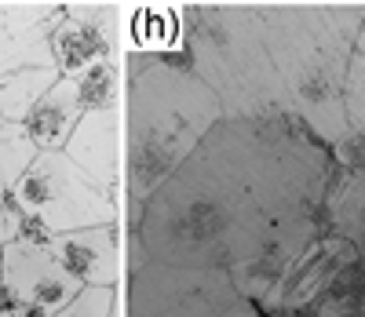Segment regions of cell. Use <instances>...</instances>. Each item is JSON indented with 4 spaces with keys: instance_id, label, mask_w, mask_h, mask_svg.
<instances>
[{
    "instance_id": "cell-1",
    "label": "cell",
    "mask_w": 365,
    "mask_h": 317,
    "mask_svg": "<svg viewBox=\"0 0 365 317\" xmlns=\"http://www.w3.org/2000/svg\"><path fill=\"white\" fill-rule=\"evenodd\" d=\"M332 150L292 113L223 117L128 223V248L179 266H223L263 303L325 223Z\"/></svg>"
},
{
    "instance_id": "cell-2",
    "label": "cell",
    "mask_w": 365,
    "mask_h": 317,
    "mask_svg": "<svg viewBox=\"0 0 365 317\" xmlns=\"http://www.w3.org/2000/svg\"><path fill=\"white\" fill-rule=\"evenodd\" d=\"M125 227L143 201L223 120V103L197 73L187 44L125 55Z\"/></svg>"
},
{
    "instance_id": "cell-3",
    "label": "cell",
    "mask_w": 365,
    "mask_h": 317,
    "mask_svg": "<svg viewBox=\"0 0 365 317\" xmlns=\"http://www.w3.org/2000/svg\"><path fill=\"white\" fill-rule=\"evenodd\" d=\"M365 22V4L340 8H263V37L282 73L292 113L325 142L347 132V73Z\"/></svg>"
},
{
    "instance_id": "cell-4",
    "label": "cell",
    "mask_w": 365,
    "mask_h": 317,
    "mask_svg": "<svg viewBox=\"0 0 365 317\" xmlns=\"http://www.w3.org/2000/svg\"><path fill=\"white\" fill-rule=\"evenodd\" d=\"M182 44L190 51L194 73L220 95L223 117L292 113L263 37V8L190 4L182 8Z\"/></svg>"
},
{
    "instance_id": "cell-5",
    "label": "cell",
    "mask_w": 365,
    "mask_h": 317,
    "mask_svg": "<svg viewBox=\"0 0 365 317\" xmlns=\"http://www.w3.org/2000/svg\"><path fill=\"white\" fill-rule=\"evenodd\" d=\"M125 317H220L249 299L223 266H179L146 259L128 248L125 270Z\"/></svg>"
},
{
    "instance_id": "cell-6",
    "label": "cell",
    "mask_w": 365,
    "mask_h": 317,
    "mask_svg": "<svg viewBox=\"0 0 365 317\" xmlns=\"http://www.w3.org/2000/svg\"><path fill=\"white\" fill-rule=\"evenodd\" d=\"M11 194L22 212L37 215L51 234L125 219V197L103 189L66 150H41Z\"/></svg>"
},
{
    "instance_id": "cell-7",
    "label": "cell",
    "mask_w": 365,
    "mask_h": 317,
    "mask_svg": "<svg viewBox=\"0 0 365 317\" xmlns=\"http://www.w3.org/2000/svg\"><path fill=\"white\" fill-rule=\"evenodd\" d=\"M117 33V11L110 4H58L51 19L55 66L73 77L99 58H120Z\"/></svg>"
},
{
    "instance_id": "cell-8",
    "label": "cell",
    "mask_w": 365,
    "mask_h": 317,
    "mask_svg": "<svg viewBox=\"0 0 365 317\" xmlns=\"http://www.w3.org/2000/svg\"><path fill=\"white\" fill-rule=\"evenodd\" d=\"M0 277L34 306L63 310L84 284L58 263L51 244H29V241H8L0 248Z\"/></svg>"
},
{
    "instance_id": "cell-9",
    "label": "cell",
    "mask_w": 365,
    "mask_h": 317,
    "mask_svg": "<svg viewBox=\"0 0 365 317\" xmlns=\"http://www.w3.org/2000/svg\"><path fill=\"white\" fill-rule=\"evenodd\" d=\"M73 161L96 179L103 189L125 197V161H128V139H125V103L106 110H88L73 135L63 146Z\"/></svg>"
},
{
    "instance_id": "cell-10",
    "label": "cell",
    "mask_w": 365,
    "mask_h": 317,
    "mask_svg": "<svg viewBox=\"0 0 365 317\" xmlns=\"http://www.w3.org/2000/svg\"><path fill=\"white\" fill-rule=\"evenodd\" d=\"M51 251L81 284H117L128 270V227L125 219L81 227L51 237Z\"/></svg>"
},
{
    "instance_id": "cell-11",
    "label": "cell",
    "mask_w": 365,
    "mask_h": 317,
    "mask_svg": "<svg viewBox=\"0 0 365 317\" xmlns=\"http://www.w3.org/2000/svg\"><path fill=\"white\" fill-rule=\"evenodd\" d=\"M63 0H0V70L55 66L51 19Z\"/></svg>"
},
{
    "instance_id": "cell-12",
    "label": "cell",
    "mask_w": 365,
    "mask_h": 317,
    "mask_svg": "<svg viewBox=\"0 0 365 317\" xmlns=\"http://www.w3.org/2000/svg\"><path fill=\"white\" fill-rule=\"evenodd\" d=\"M81 117H84V106L77 99V84H73V77L63 73L37 99V106L26 113L22 135H29L41 150H63Z\"/></svg>"
},
{
    "instance_id": "cell-13",
    "label": "cell",
    "mask_w": 365,
    "mask_h": 317,
    "mask_svg": "<svg viewBox=\"0 0 365 317\" xmlns=\"http://www.w3.org/2000/svg\"><path fill=\"white\" fill-rule=\"evenodd\" d=\"M325 227L365 259V165L336 168L325 197Z\"/></svg>"
},
{
    "instance_id": "cell-14",
    "label": "cell",
    "mask_w": 365,
    "mask_h": 317,
    "mask_svg": "<svg viewBox=\"0 0 365 317\" xmlns=\"http://www.w3.org/2000/svg\"><path fill=\"white\" fill-rule=\"evenodd\" d=\"M63 77L58 66H19L0 70V120H26L41 95Z\"/></svg>"
},
{
    "instance_id": "cell-15",
    "label": "cell",
    "mask_w": 365,
    "mask_h": 317,
    "mask_svg": "<svg viewBox=\"0 0 365 317\" xmlns=\"http://www.w3.org/2000/svg\"><path fill=\"white\" fill-rule=\"evenodd\" d=\"M77 84V99L88 110H106V106H120L125 103V58H99L84 66L81 73H73Z\"/></svg>"
},
{
    "instance_id": "cell-16",
    "label": "cell",
    "mask_w": 365,
    "mask_h": 317,
    "mask_svg": "<svg viewBox=\"0 0 365 317\" xmlns=\"http://www.w3.org/2000/svg\"><path fill=\"white\" fill-rule=\"evenodd\" d=\"M132 37L139 51H172L182 44V11L165 4H146L132 19Z\"/></svg>"
},
{
    "instance_id": "cell-17",
    "label": "cell",
    "mask_w": 365,
    "mask_h": 317,
    "mask_svg": "<svg viewBox=\"0 0 365 317\" xmlns=\"http://www.w3.org/2000/svg\"><path fill=\"white\" fill-rule=\"evenodd\" d=\"M120 299V284H84V289L63 306L55 310L51 317H110L113 306Z\"/></svg>"
},
{
    "instance_id": "cell-18",
    "label": "cell",
    "mask_w": 365,
    "mask_h": 317,
    "mask_svg": "<svg viewBox=\"0 0 365 317\" xmlns=\"http://www.w3.org/2000/svg\"><path fill=\"white\" fill-rule=\"evenodd\" d=\"M347 120H351V132L365 135V22H361V33L351 55V73H347Z\"/></svg>"
},
{
    "instance_id": "cell-19",
    "label": "cell",
    "mask_w": 365,
    "mask_h": 317,
    "mask_svg": "<svg viewBox=\"0 0 365 317\" xmlns=\"http://www.w3.org/2000/svg\"><path fill=\"white\" fill-rule=\"evenodd\" d=\"M220 317H270V313H267V310H263V303H256V299H241L237 306L223 310Z\"/></svg>"
},
{
    "instance_id": "cell-20",
    "label": "cell",
    "mask_w": 365,
    "mask_h": 317,
    "mask_svg": "<svg viewBox=\"0 0 365 317\" xmlns=\"http://www.w3.org/2000/svg\"><path fill=\"white\" fill-rule=\"evenodd\" d=\"M19 132H22V124H19V120H0V139L19 135Z\"/></svg>"
}]
</instances>
